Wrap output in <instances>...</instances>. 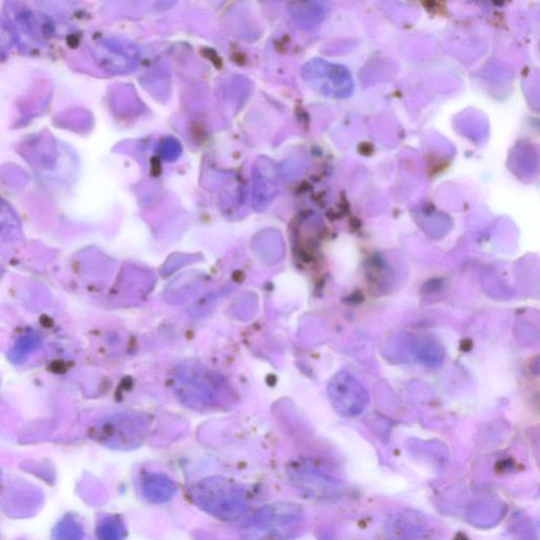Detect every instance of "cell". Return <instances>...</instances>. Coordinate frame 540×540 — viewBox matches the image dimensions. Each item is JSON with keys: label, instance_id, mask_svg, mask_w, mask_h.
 Masks as SVG:
<instances>
[{"label": "cell", "instance_id": "cell-7", "mask_svg": "<svg viewBox=\"0 0 540 540\" xmlns=\"http://www.w3.org/2000/svg\"><path fill=\"white\" fill-rule=\"evenodd\" d=\"M55 540H83L85 531L73 515L65 516L54 529Z\"/></svg>", "mask_w": 540, "mask_h": 540}, {"label": "cell", "instance_id": "cell-5", "mask_svg": "<svg viewBox=\"0 0 540 540\" xmlns=\"http://www.w3.org/2000/svg\"><path fill=\"white\" fill-rule=\"evenodd\" d=\"M507 506L498 499L485 498L475 501L467 510V520L478 529H491L504 519Z\"/></svg>", "mask_w": 540, "mask_h": 540}, {"label": "cell", "instance_id": "cell-8", "mask_svg": "<svg viewBox=\"0 0 540 540\" xmlns=\"http://www.w3.org/2000/svg\"><path fill=\"white\" fill-rule=\"evenodd\" d=\"M96 533L100 540H124L126 528L119 516H107L102 519Z\"/></svg>", "mask_w": 540, "mask_h": 540}, {"label": "cell", "instance_id": "cell-4", "mask_svg": "<svg viewBox=\"0 0 540 540\" xmlns=\"http://www.w3.org/2000/svg\"><path fill=\"white\" fill-rule=\"evenodd\" d=\"M389 540H434L435 533L426 517L412 511L394 515L387 524Z\"/></svg>", "mask_w": 540, "mask_h": 540}, {"label": "cell", "instance_id": "cell-6", "mask_svg": "<svg viewBox=\"0 0 540 540\" xmlns=\"http://www.w3.org/2000/svg\"><path fill=\"white\" fill-rule=\"evenodd\" d=\"M142 494L154 505L167 503L177 493L176 482L163 473H146L141 481Z\"/></svg>", "mask_w": 540, "mask_h": 540}, {"label": "cell", "instance_id": "cell-2", "mask_svg": "<svg viewBox=\"0 0 540 540\" xmlns=\"http://www.w3.org/2000/svg\"><path fill=\"white\" fill-rule=\"evenodd\" d=\"M303 520L299 505L279 501L250 516L241 528V536L243 540H292L300 532Z\"/></svg>", "mask_w": 540, "mask_h": 540}, {"label": "cell", "instance_id": "cell-1", "mask_svg": "<svg viewBox=\"0 0 540 540\" xmlns=\"http://www.w3.org/2000/svg\"><path fill=\"white\" fill-rule=\"evenodd\" d=\"M189 496L200 510L222 522H236L249 509V498L236 481L212 476L189 489Z\"/></svg>", "mask_w": 540, "mask_h": 540}, {"label": "cell", "instance_id": "cell-9", "mask_svg": "<svg viewBox=\"0 0 540 540\" xmlns=\"http://www.w3.org/2000/svg\"><path fill=\"white\" fill-rule=\"evenodd\" d=\"M2 475H3L2 471H0V480H2Z\"/></svg>", "mask_w": 540, "mask_h": 540}, {"label": "cell", "instance_id": "cell-3", "mask_svg": "<svg viewBox=\"0 0 540 540\" xmlns=\"http://www.w3.org/2000/svg\"><path fill=\"white\" fill-rule=\"evenodd\" d=\"M287 474L295 488L314 499L336 500L343 493L338 479L312 466L295 465Z\"/></svg>", "mask_w": 540, "mask_h": 540}]
</instances>
